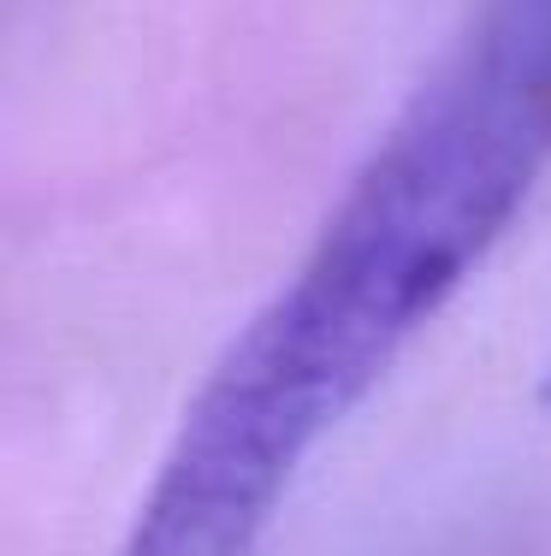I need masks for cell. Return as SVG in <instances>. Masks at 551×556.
I'll return each mask as SVG.
<instances>
[{
	"label": "cell",
	"mask_w": 551,
	"mask_h": 556,
	"mask_svg": "<svg viewBox=\"0 0 551 556\" xmlns=\"http://www.w3.org/2000/svg\"><path fill=\"white\" fill-rule=\"evenodd\" d=\"M546 408H551V367H546Z\"/></svg>",
	"instance_id": "2"
},
{
	"label": "cell",
	"mask_w": 551,
	"mask_h": 556,
	"mask_svg": "<svg viewBox=\"0 0 551 556\" xmlns=\"http://www.w3.org/2000/svg\"><path fill=\"white\" fill-rule=\"evenodd\" d=\"M551 166V0H480L190 396L120 556H255Z\"/></svg>",
	"instance_id": "1"
}]
</instances>
